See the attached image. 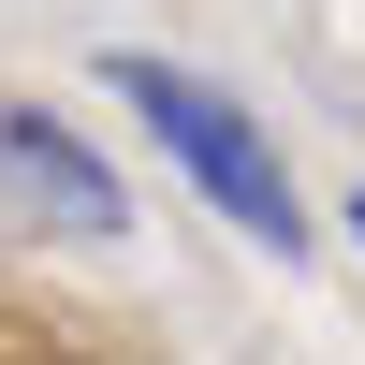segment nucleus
I'll return each mask as SVG.
<instances>
[{
	"label": "nucleus",
	"instance_id": "nucleus-2",
	"mask_svg": "<svg viewBox=\"0 0 365 365\" xmlns=\"http://www.w3.org/2000/svg\"><path fill=\"white\" fill-rule=\"evenodd\" d=\"M0 190L15 205H44L58 234H132V205H117V175L88 161L58 117H29V103H0Z\"/></svg>",
	"mask_w": 365,
	"mask_h": 365
},
{
	"label": "nucleus",
	"instance_id": "nucleus-1",
	"mask_svg": "<svg viewBox=\"0 0 365 365\" xmlns=\"http://www.w3.org/2000/svg\"><path fill=\"white\" fill-rule=\"evenodd\" d=\"M103 88H117V103H132V117H146L161 146H175V161H190V190L220 205L234 234H263L278 263L307 249V205H292L278 146H263V132H249V117H234L220 88H205V73H175V58H103Z\"/></svg>",
	"mask_w": 365,
	"mask_h": 365
}]
</instances>
